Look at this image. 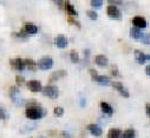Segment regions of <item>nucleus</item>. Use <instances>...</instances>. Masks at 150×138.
Masks as SVG:
<instances>
[{
  "instance_id": "f257e3e1",
  "label": "nucleus",
  "mask_w": 150,
  "mask_h": 138,
  "mask_svg": "<svg viewBox=\"0 0 150 138\" xmlns=\"http://www.w3.org/2000/svg\"><path fill=\"white\" fill-rule=\"evenodd\" d=\"M25 115L31 120H38V119L43 118L46 115V111H45V109H43L38 104V103H35L34 100H32V101L28 103L27 106H26Z\"/></svg>"
},
{
  "instance_id": "f03ea898",
  "label": "nucleus",
  "mask_w": 150,
  "mask_h": 138,
  "mask_svg": "<svg viewBox=\"0 0 150 138\" xmlns=\"http://www.w3.org/2000/svg\"><path fill=\"white\" fill-rule=\"evenodd\" d=\"M90 73H91L92 79H93V80H95L97 84H99V85L108 86V85H111V83H112V82L110 80V78H109V77L98 75V73L96 72V70H93V68H90Z\"/></svg>"
},
{
  "instance_id": "7ed1b4c3",
  "label": "nucleus",
  "mask_w": 150,
  "mask_h": 138,
  "mask_svg": "<svg viewBox=\"0 0 150 138\" xmlns=\"http://www.w3.org/2000/svg\"><path fill=\"white\" fill-rule=\"evenodd\" d=\"M42 92H43V94H44L45 97L51 98V99H56V98H58V96H59V90H58V87H57L56 85H51V84L44 86Z\"/></svg>"
},
{
  "instance_id": "20e7f679",
  "label": "nucleus",
  "mask_w": 150,
  "mask_h": 138,
  "mask_svg": "<svg viewBox=\"0 0 150 138\" xmlns=\"http://www.w3.org/2000/svg\"><path fill=\"white\" fill-rule=\"evenodd\" d=\"M10 97H11L12 101L17 106H20V105L24 104V99L20 96V90L17 86H12L10 89Z\"/></svg>"
},
{
  "instance_id": "39448f33",
  "label": "nucleus",
  "mask_w": 150,
  "mask_h": 138,
  "mask_svg": "<svg viewBox=\"0 0 150 138\" xmlns=\"http://www.w3.org/2000/svg\"><path fill=\"white\" fill-rule=\"evenodd\" d=\"M53 59L51 57H43L40 58L38 61H37V65H38V67L40 68V70L43 71H46V70H50V68L53 66Z\"/></svg>"
},
{
  "instance_id": "423d86ee",
  "label": "nucleus",
  "mask_w": 150,
  "mask_h": 138,
  "mask_svg": "<svg viewBox=\"0 0 150 138\" xmlns=\"http://www.w3.org/2000/svg\"><path fill=\"white\" fill-rule=\"evenodd\" d=\"M106 13H108V15H109L111 19H117V20L122 19V12H121V10H120L117 6H115V5H109L108 8H106Z\"/></svg>"
},
{
  "instance_id": "0eeeda50",
  "label": "nucleus",
  "mask_w": 150,
  "mask_h": 138,
  "mask_svg": "<svg viewBox=\"0 0 150 138\" xmlns=\"http://www.w3.org/2000/svg\"><path fill=\"white\" fill-rule=\"evenodd\" d=\"M111 86L114 87L116 91H118L122 97H125V98H129V97H130V93H129L128 89H127L121 82H112V83H111Z\"/></svg>"
},
{
  "instance_id": "6e6552de",
  "label": "nucleus",
  "mask_w": 150,
  "mask_h": 138,
  "mask_svg": "<svg viewBox=\"0 0 150 138\" xmlns=\"http://www.w3.org/2000/svg\"><path fill=\"white\" fill-rule=\"evenodd\" d=\"M27 89L30 90V91H32V92H40V91H43V86H42V83L39 82V80H28L27 82Z\"/></svg>"
},
{
  "instance_id": "1a4fd4ad",
  "label": "nucleus",
  "mask_w": 150,
  "mask_h": 138,
  "mask_svg": "<svg viewBox=\"0 0 150 138\" xmlns=\"http://www.w3.org/2000/svg\"><path fill=\"white\" fill-rule=\"evenodd\" d=\"M10 64L11 66L17 71H23L24 68H26V65H25V61L20 58H14V59H11L10 60Z\"/></svg>"
},
{
  "instance_id": "9d476101",
  "label": "nucleus",
  "mask_w": 150,
  "mask_h": 138,
  "mask_svg": "<svg viewBox=\"0 0 150 138\" xmlns=\"http://www.w3.org/2000/svg\"><path fill=\"white\" fill-rule=\"evenodd\" d=\"M132 24H134V26L135 27H137V28H145L146 26H148V23H146V20H145V18H143V17H141V15H136V17H134L132 18Z\"/></svg>"
},
{
  "instance_id": "9b49d317",
  "label": "nucleus",
  "mask_w": 150,
  "mask_h": 138,
  "mask_svg": "<svg viewBox=\"0 0 150 138\" xmlns=\"http://www.w3.org/2000/svg\"><path fill=\"white\" fill-rule=\"evenodd\" d=\"M67 38L65 36H63V34H58V36L54 38V44L58 49H65L67 46Z\"/></svg>"
},
{
  "instance_id": "f8f14e48",
  "label": "nucleus",
  "mask_w": 150,
  "mask_h": 138,
  "mask_svg": "<svg viewBox=\"0 0 150 138\" xmlns=\"http://www.w3.org/2000/svg\"><path fill=\"white\" fill-rule=\"evenodd\" d=\"M135 59H136V61L138 63V64H144L146 60H150V54H145V53H143L142 51H139V50H136L135 51Z\"/></svg>"
},
{
  "instance_id": "ddd939ff",
  "label": "nucleus",
  "mask_w": 150,
  "mask_h": 138,
  "mask_svg": "<svg viewBox=\"0 0 150 138\" xmlns=\"http://www.w3.org/2000/svg\"><path fill=\"white\" fill-rule=\"evenodd\" d=\"M95 64L100 66V67H106L109 65V59L104 54H97L95 57Z\"/></svg>"
},
{
  "instance_id": "4468645a",
  "label": "nucleus",
  "mask_w": 150,
  "mask_h": 138,
  "mask_svg": "<svg viewBox=\"0 0 150 138\" xmlns=\"http://www.w3.org/2000/svg\"><path fill=\"white\" fill-rule=\"evenodd\" d=\"M88 130H89L90 133H91L92 136H95V137H99V136H102V133H103L102 127H100L99 125H97V124H89V125H88Z\"/></svg>"
},
{
  "instance_id": "2eb2a0df",
  "label": "nucleus",
  "mask_w": 150,
  "mask_h": 138,
  "mask_svg": "<svg viewBox=\"0 0 150 138\" xmlns=\"http://www.w3.org/2000/svg\"><path fill=\"white\" fill-rule=\"evenodd\" d=\"M130 37L134 38V39H136V40H142L143 37H144V33H143L139 28L132 26L131 30H130Z\"/></svg>"
},
{
  "instance_id": "dca6fc26",
  "label": "nucleus",
  "mask_w": 150,
  "mask_h": 138,
  "mask_svg": "<svg viewBox=\"0 0 150 138\" xmlns=\"http://www.w3.org/2000/svg\"><path fill=\"white\" fill-rule=\"evenodd\" d=\"M100 110H102V112L104 113V115H106V116H111L112 113L115 112V110H114V108H112L109 103H106V101H102L100 103Z\"/></svg>"
},
{
  "instance_id": "f3484780",
  "label": "nucleus",
  "mask_w": 150,
  "mask_h": 138,
  "mask_svg": "<svg viewBox=\"0 0 150 138\" xmlns=\"http://www.w3.org/2000/svg\"><path fill=\"white\" fill-rule=\"evenodd\" d=\"M24 30H25V32L28 34V36H31V34H37V33H38V26H35V25L32 24V23H25V25H24Z\"/></svg>"
},
{
  "instance_id": "a211bd4d",
  "label": "nucleus",
  "mask_w": 150,
  "mask_h": 138,
  "mask_svg": "<svg viewBox=\"0 0 150 138\" xmlns=\"http://www.w3.org/2000/svg\"><path fill=\"white\" fill-rule=\"evenodd\" d=\"M64 10L67 12V14H69L70 17H77V15H78L76 8H74V6L69 1V0H65V8H64Z\"/></svg>"
},
{
  "instance_id": "6ab92c4d",
  "label": "nucleus",
  "mask_w": 150,
  "mask_h": 138,
  "mask_svg": "<svg viewBox=\"0 0 150 138\" xmlns=\"http://www.w3.org/2000/svg\"><path fill=\"white\" fill-rule=\"evenodd\" d=\"M65 76H66V71H65V70L54 71V72H52L51 76H50V82H57V80H59L60 78H63V77H65Z\"/></svg>"
},
{
  "instance_id": "aec40b11",
  "label": "nucleus",
  "mask_w": 150,
  "mask_h": 138,
  "mask_svg": "<svg viewBox=\"0 0 150 138\" xmlns=\"http://www.w3.org/2000/svg\"><path fill=\"white\" fill-rule=\"evenodd\" d=\"M108 138H123V132L120 129L112 127L108 132Z\"/></svg>"
},
{
  "instance_id": "412c9836",
  "label": "nucleus",
  "mask_w": 150,
  "mask_h": 138,
  "mask_svg": "<svg viewBox=\"0 0 150 138\" xmlns=\"http://www.w3.org/2000/svg\"><path fill=\"white\" fill-rule=\"evenodd\" d=\"M24 61H25L26 68H28V70H32V71H34V70H35V67L38 66L34 60H31V59H24Z\"/></svg>"
},
{
  "instance_id": "4be33fe9",
  "label": "nucleus",
  "mask_w": 150,
  "mask_h": 138,
  "mask_svg": "<svg viewBox=\"0 0 150 138\" xmlns=\"http://www.w3.org/2000/svg\"><path fill=\"white\" fill-rule=\"evenodd\" d=\"M123 138H136V131L134 129H127L123 132Z\"/></svg>"
},
{
  "instance_id": "5701e85b",
  "label": "nucleus",
  "mask_w": 150,
  "mask_h": 138,
  "mask_svg": "<svg viewBox=\"0 0 150 138\" xmlns=\"http://www.w3.org/2000/svg\"><path fill=\"white\" fill-rule=\"evenodd\" d=\"M70 59L74 63V64H77V63H79V54L74 51V50H72L71 52H70Z\"/></svg>"
},
{
  "instance_id": "b1692460",
  "label": "nucleus",
  "mask_w": 150,
  "mask_h": 138,
  "mask_svg": "<svg viewBox=\"0 0 150 138\" xmlns=\"http://www.w3.org/2000/svg\"><path fill=\"white\" fill-rule=\"evenodd\" d=\"M103 0H91L90 1V4H91V6L93 7V8H100L102 6H103Z\"/></svg>"
},
{
  "instance_id": "393cba45",
  "label": "nucleus",
  "mask_w": 150,
  "mask_h": 138,
  "mask_svg": "<svg viewBox=\"0 0 150 138\" xmlns=\"http://www.w3.org/2000/svg\"><path fill=\"white\" fill-rule=\"evenodd\" d=\"M53 113H54L56 117H62V116L64 115V109H63L62 106H57V108H54Z\"/></svg>"
},
{
  "instance_id": "a878e982",
  "label": "nucleus",
  "mask_w": 150,
  "mask_h": 138,
  "mask_svg": "<svg viewBox=\"0 0 150 138\" xmlns=\"http://www.w3.org/2000/svg\"><path fill=\"white\" fill-rule=\"evenodd\" d=\"M14 36L16 37H18V38H23V39H27V37H28V34L25 32V30H21L20 32H16L14 33Z\"/></svg>"
},
{
  "instance_id": "bb28decb",
  "label": "nucleus",
  "mask_w": 150,
  "mask_h": 138,
  "mask_svg": "<svg viewBox=\"0 0 150 138\" xmlns=\"http://www.w3.org/2000/svg\"><path fill=\"white\" fill-rule=\"evenodd\" d=\"M7 118H8L7 111L3 106H0V119H7Z\"/></svg>"
},
{
  "instance_id": "cd10ccee",
  "label": "nucleus",
  "mask_w": 150,
  "mask_h": 138,
  "mask_svg": "<svg viewBox=\"0 0 150 138\" xmlns=\"http://www.w3.org/2000/svg\"><path fill=\"white\" fill-rule=\"evenodd\" d=\"M86 14H88V17H89L91 20H97V18H98V14H97L95 11H88Z\"/></svg>"
},
{
  "instance_id": "c85d7f7f",
  "label": "nucleus",
  "mask_w": 150,
  "mask_h": 138,
  "mask_svg": "<svg viewBox=\"0 0 150 138\" xmlns=\"http://www.w3.org/2000/svg\"><path fill=\"white\" fill-rule=\"evenodd\" d=\"M111 75H112V76H115V77L120 76V71H118L117 65H112V66H111Z\"/></svg>"
},
{
  "instance_id": "c756f323",
  "label": "nucleus",
  "mask_w": 150,
  "mask_h": 138,
  "mask_svg": "<svg viewBox=\"0 0 150 138\" xmlns=\"http://www.w3.org/2000/svg\"><path fill=\"white\" fill-rule=\"evenodd\" d=\"M16 83H17V85H18V86L23 85V84L25 83L24 77H21V76H17V77H16Z\"/></svg>"
},
{
  "instance_id": "7c9ffc66",
  "label": "nucleus",
  "mask_w": 150,
  "mask_h": 138,
  "mask_svg": "<svg viewBox=\"0 0 150 138\" xmlns=\"http://www.w3.org/2000/svg\"><path fill=\"white\" fill-rule=\"evenodd\" d=\"M141 42L144 43V44H146V45H150V33L145 34V36L143 37V39H142Z\"/></svg>"
},
{
  "instance_id": "2f4dec72",
  "label": "nucleus",
  "mask_w": 150,
  "mask_h": 138,
  "mask_svg": "<svg viewBox=\"0 0 150 138\" xmlns=\"http://www.w3.org/2000/svg\"><path fill=\"white\" fill-rule=\"evenodd\" d=\"M108 3L110 4V5H122V3H123V0H108Z\"/></svg>"
},
{
  "instance_id": "473e14b6",
  "label": "nucleus",
  "mask_w": 150,
  "mask_h": 138,
  "mask_svg": "<svg viewBox=\"0 0 150 138\" xmlns=\"http://www.w3.org/2000/svg\"><path fill=\"white\" fill-rule=\"evenodd\" d=\"M69 21H70L71 24H73L74 26H77V27H81V25H79V23H77L76 20H73V19H72V17H70V18H69Z\"/></svg>"
},
{
  "instance_id": "72a5a7b5",
  "label": "nucleus",
  "mask_w": 150,
  "mask_h": 138,
  "mask_svg": "<svg viewBox=\"0 0 150 138\" xmlns=\"http://www.w3.org/2000/svg\"><path fill=\"white\" fill-rule=\"evenodd\" d=\"M89 56H90V51L86 49V50L84 51V59H85V63L88 61V59H89Z\"/></svg>"
},
{
  "instance_id": "f704fd0d",
  "label": "nucleus",
  "mask_w": 150,
  "mask_h": 138,
  "mask_svg": "<svg viewBox=\"0 0 150 138\" xmlns=\"http://www.w3.org/2000/svg\"><path fill=\"white\" fill-rule=\"evenodd\" d=\"M145 112H146L148 117L150 118V104H146V105H145Z\"/></svg>"
},
{
  "instance_id": "c9c22d12",
  "label": "nucleus",
  "mask_w": 150,
  "mask_h": 138,
  "mask_svg": "<svg viewBox=\"0 0 150 138\" xmlns=\"http://www.w3.org/2000/svg\"><path fill=\"white\" fill-rule=\"evenodd\" d=\"M63 136H64L65 138H71V134H70L67 131H64V132H63Z\"/></svg>"
},
{
  "instance_id": "e433bc0d",
  "label": "nucleus",
  "mask_w": 150,
  "mask_h": 138,
  "mask_svg": "<svg viewBox=\"0 0 150 138\" xmlns=\"http://www.w3.org/2000/svg\"><path fill=\"white\" fill-rule=\"evenodd\" d=\"M145 73H146L149 77H150V65H148V66L145 67Z\"/></svg>"
},
{
  "instance_id": "4c0bfd02",
  "label": "nucleus",
  "mask_w": 150,
  "mask_h": 138,
  "mask_svg": "<svg viewBox=\"0 0 150 138\" xmlns=\"http://www.w3.org/2000/svg\"><path fill=\"white\" fill-rule=\"evenodd\" d=\"M81 106H85V98L84 97L81 98Z\"/></svg>"
},
{
  "instance_id": "58836bf2",
  "label": "nucleus",
  "mask_w": 150,
  "mask_h": 138,
  "mask_svg": "<svg viewBox=\"0 0 150 138\" xmlns=\"http://www.w3.org/2000/svg\"><path fill=\"white\" fill-rule=\"evenodd\" d=\"M53 1H56V3H58V1H59V0H53Z\"/></svg>"
},
{
  "instance_id": "ea45409f",
  "label": "nucleus",
  "mask_w": 150,
  "mask_h": 138,
  "mask_svg": "<svg viewBox=\"0 0 150 138\" xmlns=\"http://www.w3.org/2000/svg\"><path fill=\"white\" fill-rule=\"evenodd\" d=\"M38 138H45V137H43V136H40V137H38Z\"/></svg>"
}]
</instances>
